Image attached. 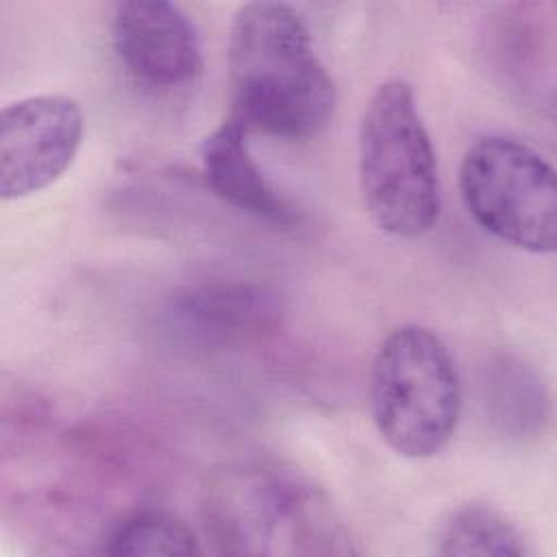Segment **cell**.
Masks as SVG:
<instances>
[{
	"label": "cell",
	"instance_id": "1",
	"mask_svg": "<svg viewBox=\"0 0 557 557\" xmlns=\"http://www.w3.org/2000/svg\"><path fill=\"white\" fill-rule=\"evenodd\" d=\"M228 72L231 115L248 133L302 141L315 137L335 113V81L313 48L305 17L285 2H248L237 9Z\"/></svg>",
	"mask_w": 557,
	"mask_h": 557
},
{
	"label": "cell",
	"instance_id": "2",
	"mask_svg": "<svg viewBox=\"0 0 557 557\" xmlns=\"http://www.w3.org/2000/svg\"><path fill=\"white\" fill-rule=\"evenodd\" d=\"M359 187L370 220L387 235L411 239L429 233L442 211L435 150L403 78L381 83L359 122Z\"/></svg>",
	"mask_w": 557,
	"mask_h": 557
},
{
	"label": "cell",
	"instance_id": "3",
	"mask_svg": "<svg viewBox=\"0 0 557 557\" xmlns=\"http://www.w3.org/2000/svg\"><path fill=\"white\" fill-rule=\"evenodd\" d=\"M461 400L455 357L433 329L403 324L381 342L370 368V413L394 453L437 455L457 431Z\"/></svg>",
	"mask_w": 557,
	"mask_h": 557
},
{
	"label": "cell",
	"instance_id": "4",
	"mask_svg": "<svg viewBox=\"0 0 557 557\" xmlns=\"http://www.w3.org/2000/svg\"><path fill=\"white\" fill-rule=\"evenodd\" d=\"M213 535L228 553H344L342 529L324 496L276 468L224 472L209 494Z\"/></svg>",
	"mask_w": 557,
	"mask_h": 557
},
{
	"label": "cell",
	"instance_id": "5",
	"mask_svg": "<svg viewBox=\"0 0 557 557\" xmlns=\"http://www.w3.org/2000/svg\"><path fill=\"white\" fill-rule=\"evenodd\" d=\"M459 194L472 220L513 248L548 255L557 242L553 165L507 135H485L463 154Z\"/></svg>",
	"mask_w": 557,
	"mask_h": 557
},
{
	"label": "cell",
	"instance_id": "6",
	"mask_svg": "<svg viewBox=\"0 0 557 557\" xmlns=\"http://www.w3.org/2000/svg\"><path fill=\"white\" fill-rule=\"evenodd\" d=\"M85 117L78 102L39 94L7 104L0 113V196L20 200L52 185L74 163Z\"/></svg>",
	"mask_w": 557,
	"mask_h": 557
},
{
	"label": "cell",
	"instance_id": "7",
	"mask_svg": "<svg viewBox=\"0 0 557 557\" xmlns=\"http://www.w3.org/2000/svg\"><path fill=\"white\" fill-rule=\"evenodd\" d=\"M111 39L124 70L146 87L181 89L202 72L198 30L172 2H120L111 20Z\"/></svg>",
	"mask_w": 557,
	"mask_h": 557
},
{
	"label": "cell",
	"instance_id": "8",
	"mask_svg": "<svg viewBox=\"0 0 557 557\" xmlns=\"http://www.w3.org/2000/svg\"><path fill=\"white\" fill-rule=\"evenodd\" d=\"M246 126L228 115L200 146V168L209 189L224 202L276 226H292L298 215L270 185L252 159Z\"/></svg>",
	"mask_w": 557,
	"mask_h": 557
},
{
	"label": "cell",
	"instance_id": "9",
	"mask_svg": "<svg viewBox=\"0 0 557 557\" xmlns=\"http://www.w3.org/2000/svg\"><path fill=\"white\" fill-rule=\"evenodd\" d=\"M168 313L174 329L185 337L228 344L265 331L278 309L263 287L220 283L189 289L172 302Z\"/></svg>",
	"mask_w": 557,
	"mask_h": 557
},
{
	"label": "cell",
	"instance_id": "10",
	"mask_svg": "<svg viewBox=\"0 0 557 557\" xmlns=\"http://www.w3.org/2000/svg\"><path fill=\"white\" fill-rule=\"evenodd\" d=\"M483 400L494 426L509 437L542 433L548 420V394L535 370L516 357H496L483 379Z\"/></svg>",
	"mask_w": 557,
	"mask_h": 557
},
{
	"label": "cell",
	"instance_id": "11",
	"mask_svg": "<svg viewBox=\"0 0 557 557\" xmlns=\"http://www.w3.org/2000/svg\"><path fill=\"white\" fill-rule=\"evenodd\" d=\"M435 555L524 557L529 555L522 531L498 509L483 503H466L446 513L433 535Z\"/></svg>",
	"mask_w": 557,
	"mask_h": 557
},
{
	"label": "cell",
	"instance_id": "12",
	"mask_svg": "<svg viewBox=\"0 0 557 557\" xmlns=\"http://www.w3.org/2000/svg\"><path fill=\"white\" fill-rule=\"evenodd\" d=\"M107 555H198L196 533L176 516L165 511H135L120 520L104 544Z\"/></svg>",
	"mask_w": 557,
	"mask_h": 557
}]
</instances>
